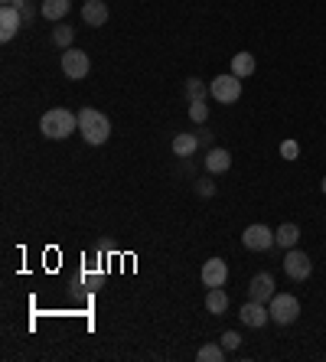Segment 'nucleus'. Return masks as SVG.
<instances>
[{"label":"nucleus","instance_id":"nucleus-4","mask_svg":"<svg viewBox=\"0 0 326 362\" xmlns=\"http://www.w3.org/2000/svg\"><path fill=\"white\" fill-rule=\"evenodd\" d=\"M209 95L215 101H222V105H235L241 98V78L239 75H215L213 85H209Z\"/></svg>","mask_w":326,"mask_h":362},{"label":"nucleus","instance_id":"nucleus-3","mask_svg":"<svg viewBox=\"0 0 326 362\" xmlns=\"http://www.w3.org/2000/svg\"><path fill=\"white\" fill-rule=\"evenodd\" d=\"M268 313H271V320L277 326H290L301 317V300L294 297V294H274V297L268 300Z\"/></svg>","mask_w":326,"mask_h":362},{"label":"nucleus","instance_id":"nucleus-9","mask_svg":"<svg viewBox=\"0 0 326 362\" xmlns=\"http://www.w3.org/2000/svg\"><path fill=\"white\" fill-rule=\"evenodd\" d=\"M226 281H228V264L222 258H209L202 264V284L206 288H226Z\"/></svg>","mask_w":326,"mask_h":362},{"label":"nucleus","instance_id":"nucleus-26","mask_svg":"<svg viewBox=\"0 0 326 362\" xmlns=\"http://www.w3.org/2000/svg\"><path fill=\"white\" fill-rule=\"evenodd\" d=\"M323 193H326V176H323Z\"/></svg>","mask_w":326,"mask_h":362},{"label":"nucleus","instance_id":"nucleus-7","mask_svg":"<svg viewBox=\"0 0 326 362\" xmlns=\"http://www.w3.org/2000/svg\"><path fill=\"white\" fill-rule=\"evenodd\" d=\"M241 242H245V248L248 251H268L274 245V232L268 228V225H248L245 232H241Z\"/></svg>","mask_w":326,"mask_h":362},{"label":"nucleus","instance_id":"nucleus-11","mask_svg":"<svg viewBox=\"0 0 326 362\" xmlns=\"http://www.w3.org/2000/svg\"><path fill=\"white\" fill-rule=\"evenodd\" d=\"M239 317H241V323L251 326V330H261V326L271 320L268 307H264V304H258V300H248V304L239 310Z\"/></svg>","mask_w":326,"mask_h":362},{"label":"nucleus","instance_id":"nucleus-20","mask_svg":"<svg viewBox=\"0 0 326 362\" xmlns=\"http://www.w3.org/2000/svg\"><path fill=\"white\" fill-rule=\"evenodd\" d=\"M196 359L199 362H222L226 359V346H222V343H219V346H215V343H206V346L196 352Z\"/></svg>","mask_w":326,"mask_h":362},{"label":"nucleus","instance_id":"nucleus-16","mask_svg":"<svg viewBox=\"0 0 326 362\" xmlns=\"http://www.w3.org/2000/svg\"><path fill=\"white\" fill-rule=\"evenodd\" d=\"M39 13L56 23V20H63L65 13H69V0H43V3H39Z\"/></svg>","mask_w":326,"mask_h":362},{"label":"nucleus","instance_id":"nucleus-12","mask_svg":"<svg viewBox=\"0 0 326 362\" xmlns=\"http://www.w3.org/2000/svg\"><path fill=\"white\" fill-rule=\"evenodd\" d=\"M82 20L88 26H105L108 23V3L105 0H88L85 7H82Z\"/></svg>","mask_w":326,"mask_h":362},{"label":"nucleus","instance_id":"nucleus-24","mask_svg":"<svg viewBox=\"0 0 326 362\" xmlns=\"http://www.w3.org/2000/svg\"><path fill=\"white\" fill-rule=\"evenodd\" d=\"M222 346H226V352H232V350H239V343H241V337L239 333H226V337L219 339Z\"/></svg>","mask_w":326,"mask_h":362},{"label":"nucleus","instance_id":"nucleus-19","mask_svg":"<svg viewBox=\"0 0 326 362\" xmlns=\"http://www.w3.org/2000/svg\"><path fill=\"white\" fill-rule=\"evenodd\" d=\"M72 43H76V30H72V26H56V30H52V46L72 50Z\"/></svg>","mask_w":326,"mask_h":362},{"label":"nucleus","instance_id":"nucleus-17","mask_svg":"<svg viewBox=\"0 0 326 362\" xmlns=\"http://www.w3.org/2000/svg\"><path fill=\"white\" fill-rule=\"evenodd\" d=\"M199 147V138L196 134H176L173 138V153L176 157H193Z\"/></svg>","mask_w":326,"mask_h":362},{"label":"nucleus","instance_id":"nucleus-8","mask_svg":"<svg viewBox=\"0 0 326 362\" xmlns=\"http://www.w3.org/2000/svg\"><path fill=\"white\" fill-rule=\"evenodd\" d=\"M20 26H23V13L17 10L13 3H3V7H0V39L10 43Z\"/></svg>","mask_w":326,"mask_h":362},{"label":"nucleus","instance_id":"nucleus-6","mask_svg":"<svg viewBox=\"0 0 326 362\" xmlns=\"http://www.w3.org/2000/svg\"><path fill=\"white\" fill-rule=\"evenodd\" d=\"M88 69H91V59H88L82 50H65L63 52V72H65V78H72V82H82L88 75Z\"/></svg>","mask_w":326,"mask_h":362},{"label":"nucleus","instance_id":"nucleus-1","mask_svg":"<svg viewBox=\"0 0 326 362\" xmlns=\"http://www.w3.org/2000/svg\"><path fill=\"white\" fill-rule=\"evenodd\" d=\"M78 131H82L85 144L101 147L105 140L111 138V121H108V114L95 111V108H82V111H78Z\"/></svg>","mask_w":326,"mask_h":362},{"label":"nucleus","instance_id":"nucleus-21","mask_svg":"<svg viewBox=\"0 0 326 362\" xmlns=\"http://www.w3.org/2000/svg\"><path fill=\"white\" fill-rule=\"evenodd\" d=\"M206 95H209V88H206L202 78H186V98L189 101H206Z\"/></svg>","mask_w":326,"mask_h":362},{"label":"nucleus","instance_id":"nucleus-23","mask_svg":"<svg viewBox=\"0 0 326 362\" xmlns=\"http://www.w3.org/2000/svg\"><path fill=\"white\" fill-rule=\"evenodd\" d=\"M297 153H301L297 140H284V144H281V157H284V160H297Z\"/></svg>","mask_w":326,"mask_h":362},{"label":"nucleus","instance_id":"nucleus-25","mask_svg":"<svg viewBox=\"0 0 326 362\" xmlns=\"http://www.w3.org/2000/svg\"><path fill=\"white\" fill-rule=\"evenodd\" d=\"M196 193H199V196H213L215 187L209 183V180H199V183H196Z\"/></svg>","mask_w":326,"mask_h":362},{"label":"nucleus","instance_id":"nucleus-14","mask_svg":"<svg viewBox=\"0 0 326 362\" xmlns=\"http://www.w3.org/2000/svg\"><path fill=\"white\" fill-rule=\"evenodd\" d=\"M232 75H239V78L254 75V52H235L232 56Z\"/></svg>","mask_w":326,"mask_h":362},{"label":"nucleus","instance_id":"nucleus-15","mask_svg":"<svg viewBox=\"0 0 326 362\" xmlns=\"http://www.w3.org/2000/svg\"><path fill=\"white\" fill-rule=\"evenodd\" d=\"M206 310L209 313H226L228 310V294L222 288H209V294H206Z\"/></svg>","mask_w":326,"mask_h":362},{"label":"nucleus","instance_id":"nucleus-13","mask_svg":"<svg viewBox=\"0 0 326 362\" xmlns=\"http://www.w3.org/2000/svg\"><path fill=\"white\" fill-rule=\"evenodd\" d=\"M228 167H232V153H228V150L213 147L206 153V170H209V173H226Z\"/></svg>","mask_w":326,"mask_h":362},{"label":"nucleus","instance_id":"nucleus-27","mask_svg":"<svg viewBox=\"0 0 326 362\" xmlns=\"http://www.w3.org/2000/svg\"><path fill=\"white\" fill-rule=\"evenodd\" d=\"M3 3H17V0H3Z\"/></svg>","mask_w":326,"mask_h":362},{"label":"nucleus","instance_id":"nucleus-22","mask_svg":"<svg viewBox=\"0 0 326 362\" xmlns=\"http://www.w3.org/2000/svg\"><path fill=\"white\" fill-rule=\"evenodd\" d=\"M189 118H193L196 125H202V121L209 118V105H206V101H189Z\"/></svg>","mask_w":326,"mask_h":362},{"label":"nucleus","instance_id":"nucleus-5","mask_svg":"<svg viewBox=\"0 0 326 362\" xmlns=\"http://www.w3.org/2000/svg\"><path fill=\"white\" fill-rule=\"evenodd\" d=\"M284 271H287L290 281H307L314 275V262L307 251H297V248H287V258H284Z\"/></svg>","mask_w":326,"mask_h":362},{"label":"nucleus","instance_id":"nucleus-10","mask_svg":"<svg viewBox=\"0 0 326 362\" xmlns=\"http://www.w3.org/2000/svg\"><path fill=\"white\" fill-rule=\"evenodd\" d=\"M271 297H274V277L268 275V271H258V275L251 277V284H248V300L268 304Z\"/></svg>","mask_w":326,"mask_h":362},{"label":"nucleus","instance_id":"nucleus-18","mask_svg":"<svg viewBox=\"0 0 326 362\" xmlns=\"http://www.w3.org/2000/svg\"><path fill=\"white\" fill-rule=\"evenodd\" d=\"M297 238H301V228H297L294 222H284L274 232V242L281 245V248H294V245H297Z\"/></svg>","mask_w":326,"mask_h":362},{"label":"nucleus","instance_id":"nucleus-2","mask_svg":"<svg viewBox=\"0 0 326 362\" xmlns=\"http://www.w3.org/2000/svg\"><path fill=\"white\" fill-rule=\"evenodd\" d=\"M39 131L50 140H63L72 131H78V114L65 111V108H50V111L39 118Z\"/></svg>","mask_w":326,"mask_h":362}]
</instances>
